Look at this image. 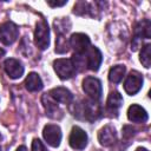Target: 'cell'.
Returning a JSON list of instances; mask_svg holds the SVG:
<instances>
[{"mask_svg": "<svg viewBox=\"0 0 151 151\" xmlns=\"http://www.w3.org/2000/svg\"><path fill=\"white\" fill-rule=\"evenodd\" d=\"M98 140L103 146H111L117 140L116 129L111 125H105L98 132Z\"/></svg>", "mask_w": 151, "mask_h": 151, "instance_id": "cell-13", "label": "cell"}, {"mask_svg": "<svg viewBox=\"0 0 151 151\" xmlns=\"http://www.w3.org/2000/svg\"><path fill=\"white\" fill-rule=\"evenodd\" d=\"M83 90L92 100H96V101L100 99L101 92H103L100 80L94 77H86L83 80Z\"/></svg>", "mask_w": 151, "mask_h": 151, "instance_id": "cell-7", "label": "cell"}, {"mask_svg": "<svg viewBox=\"0 0 151 151\" xmlns=\"http://www.w3.org/2000/svg\"><path fill=\"white\" fill-rule=\"evenodd\" d=\"M143 86V76L137 71H131L124 81V90L130 96L136 94Z\"/></svg>", "mask_w": 151, "mask_h": 151, "instance_id": "cell-10", "label": "cell"}, {"mask_svg": "<svg viewBox=\"0 0 151 151\" xmlns=\"http://www.w3.org/2000/svg\"><path fill=\"white\" fill-rule=\"evenodd\" d=\"M24 85H25L26 90L29 91V92H37V91H40V90L42 88V86H44V85H42V80H41V78H40L37 73H34V72H31V73L26 77Z\"/></svg>", "mask_w": 151, "mask_h": 151, "instance_id": "cell-18", "label": "cell"}, {"mask_svg": "<svg viewBox=\"0 0 151 151\" xmlns=\"http://www.w3.org/2000/svg\"><path fill=\"white\" fill-rule=\"evenodd\" d=\"M34 41L37 47L42 51L46 50L50 45V28L47 22L44 19L37 22L35 31H34Z\"/></svg>", "mask_w": 151, "mask_h": 151, "instance_id": "cell-5", "label": "cell"}, {"mask_svg": "<svg viewBox=\"0 0 151 151\" xmlns=\"http://www.w3.org/2000/svg\"><path fill=\"white\" fill-rule=\"evenodd\" d=\"M139 60L144 67H146V68L150 67V65H151V45L150 44H146L142 47Z\"/></svg>", "mask_w": 151, "mask_h": 151, "instance_id": "cell-23", "label": "cell"}, {"mask_svg": "<svg viewBox=\"0 0 151 151\" xmlns=\"http://www.w3.org/2000/svg\"><path fill=\"white\" fill-rule=\"evenodd\" d=\"M127 118L133 123H145L149 119V116L144 107L133 104L127 110Z\"/></svg>", "mask_w": 151, "mask_h": 151, "instance_id": "cell-16", "label": "cell"}, {"mask_svg": "<svg viewBox=\"0 0 151 151\" xmlns=\"http://www.w3.org/2000/svg\"><path fill=\"white\" fill-rule=\"evenodd\" d=\"M4 68H5V72L8 74V77L12 78V79H19L24 74L22 64L19 60L13 59V58H9V59L5 60Z\"/></svg>", "mask_w": 151, "mask_h": 151, "instance_id": "cell-14", "label": "cell"}, {"mask_svg": "<svg viewBox=\"0 0 151 151\" xmlns=\"http://www.w3.org/2000/svg\"><path fill=\"white\" fill-rule=\"evenodd\" d=\"M66 4H67V0H64V1H51V0H48L47 1V5H50L51 7H61Z\"/></svg>", "mask_w": 151, "mask_h": 151, "instance_id": "cell-25", "label": "cell"}, {"mask_svg": "<svg viewBox=\"0 0 151 151\" xmlns=\"http://www.w3.org/2000/svg\"><path fill=\"white\" fill-rule=\"evenodd\" d=\"M136 151H149L147 149H145V147H138Z\"/></svg>", "mask_w": 151, "mask_h": 151, "instance_id": "cell-27", "label": "cell"}, {"mask_svg": "<svg viewBox=\"0 0 151 151\" xmlns=\"http://www.w3.org/2000/svg\"><path fill=\"white\" fill-rule=\"evenodd\" d=\"M42 136L44 139L47 142V144L51 145L52 147H58L60 145L63 137L60 127L54 124H47L42 130Z\"/></svg>", "mask_w": 151, "mask_h": 151, "instance_id": "cell-9", "label": "cell"}, {"mask_svg": "<svg viewBox=\"0 0 151 151\" xmlns=\"http://www.w3.org/2000/svg\"><path fill=\"white\" fill-rule=\"evenodd\" d=\"M125 71H126V68L124 65H116V66L111 67L110 72H109V80L113 84H118L123 79Z\"/></svg>", "mask_w": 151, "mask_h": 151, "instance_id": "cell-21", "label": "cell"}, {"mask_svg": "<svg viewBox=\"0 0 151 151\" xmlns=\"http://www.w3.org/2000/svg\"><path fill=\"white\" fill-rule=\"evenodd\" d=\"M19 35L18 26L12 21H6L0 25V41L4 45H12Z\"/></svg>", "mask_w": 151, "mask_h": 151, "instance_id": "cell-6", "label": "cell"}, {"mask_svg": "<svg viewBox=\"0 0 151 151\" xmlns=\"http://www.w3.org/2000/svg\"><path fill=\"white\" fill-rule=\"evenodd\" d=\"M41 101H42V105L45 107V111H46V114L50 117V118H53V119H60L63 117V111L59 109L57 101H54L48 93H45L41 98Z\"/></svg>", "mask_w": 151, "mask_h": 151, "instance_id": "cell-12", "label": "cell"}, {"mask_svg": "<svg viewBox=\"0 0 151 151\" xmlns=\"http://www.w3.org/2000/svg\"><path fill=\"white\" fill-rule=\"evenodd\" d=\"M0 151H1V149H0Z\"/></svg>", "mask_w": 151, "mask_h": 151, "instance_id": "cell-29", "label": "cell"}, {"mask_svg": "<svg viewBox=\"0 0 151 151\" xmlns=\"http://www.w3.org/2000/svg\"><path fill=\"white\" fill-rule=\"evenodd\" d=\"M48 94L57 103L70 104L73 100V94L71 93V91H68L65 87H54L48 92Z\"/></svg>", "mask_w": 151, "mask_h": 151, "instance_id": "cell-15", "label": "cell"}, {"mask_svg": "<svg viewBox=\"0 0 151 151\" xmlns=\"http://www.w3.org/2000/svg\"><path fill=\"white\" fill-rule=\"evenodd\" d=\"M32 151H47V150H46L45 145L42 144V142L40 139L35 138L32 142Z\"/></svg>", "mask_w": 151, "mask_h": 151, "instance_id": "cell-24", "label": "cell"}, {"mask_svg": "<svg viewBox=\"0 0 151 151\" xmlns=\"http://www.w3.org/2000/svg\"><path fill=\"white\" fill-rule=\"evenodd\" d=\"M15 151H27V149H26V146H24V145H21V146H19Z\"/></svg>", "mask_w": 151, "mask_h": 151, "instance_id": "cell-26", "label": "cell"}, {"mask_svg": "<svg viewBox=\"0 0 151 151\" xmlns=\"http://www.w3.org/2000/svg\"><path fill=\"white\" fill-rule=\"evenodd\" d=\"M68 144L72 149L76 150H83L87 145V134L86 132L79 127V126H73L68 137Z\"/></svg>", "mask_w": 151, "mask_h": 151, "instance_id": "cell-8", "label": "cell"}, {"mask_svg": "<svg viewBox=\"0 0 151 151\" xmlns=\"http://www.w3.org/2000/svg\"><path fill=\"white\" fill-rule=\"evenodd\" d=\"M123 104V97L118 91H112L110 92L107 100H106V109L110 113H112V116H117L118 114V110L120 109Z\"/></svg>", "mask_w": 151, "mask_h": 151, "instance_id": "cell-17", "label": "cell"}, {"mask_svg": "<svg viewBox=\"0 0 151 151\" xmlns=\"http://www.w3.org/2000/svg\"><path fill=\"white\" fill-rule=\"evenodd\" d=\"M68 47H70V44H68L67 38H65V35H63V34H57V38H55V52L59 53V54L66 53L68 51Z\"/></svg>", "mask_w": 151, "mask_h": 151, "instance_id": "cell-22", "label": "cell"}, {"mask_svg": "<svg viewBox=\"0 0 151 151\" xmlns=\"http://www.w3.org/2000/svg\"><path fill=\"white\" fill-rule=\"evenodd\" d=\"M103 60L101 52L96 46H90L84 53H74L72 61L77 71H84L86 68L91 71H98Z\"/></svg>", "mask_w": 151, "mask_h": 151, "instance_id": "cell-1", "label": "cell"}, {"mask_svg": "<svg viewBox=\"0 0 151 151\" xmlns=\"http://www.w3.org/2000/svg\"><path fill=\"white\" fill-rule=\"evenodd\" d=\"M53 68L61 80L70 79L77 73L72 59H57L53 61Z\"/></svg>", "mask_w": 151, "mask_h": 151, "instance_id": "cell-4", "label": "cell"}, {"mask_svg": "<svg viewBox=\"0 0 151 151\" xmlns=\"http://www.w3.org/2000/svg\"><path fill=\"white\" fill-rule=\"evenodd\" d=\"M0 138H1V134H0Z\"/></svg>", "mask_w": 151, "mask_h": 151, "instance_id": "cell-28", "label": "cell"}, {"mask_svg": "<svg viewBox=\"0 0 151 151\" xmlns=\"http://www.w3.org/2000/svg\"><path fill=\"white\" fill-rule=\"evenodd\" d=\"M73 13L77 15H91L97 17L94 11V4H90L86 1H78L73 7Z\"/></svg>", "mask_w": 151, "mask_h": 151, "instance_id": "cell-19", "label": "cell"}, {"mask_svg": "<svg viewBox=\"0 0 151 151\" xmlns=\"http://www.w3.org/2000/svg\"><path fill=\"white\" fill-rule=\"evenodd\" d=\"M71 112L79 119L93 122L101 116V107L96 100L85 99L73 103V105L71 106Z\"/></svg>", "mask_w": 151, "mask_h": 151, "instance_id": "cell-2", "label": "cell"}, {"mask_svg": "<svg viewBox=\"0 0 151 151\" xmlns=\"http://www.w3.org/2000/svg\"><path fill=\"white\" fill-rule=\"evenodd\" d=\"M70 46L74 50V53H84L91 46L90 38L84 33H74L68 40Z\"/></svg>", "mask_w": 151, "mask_h": 151, "instance_id": "cell-11", "label": "cell"}, {"mask_svg": "<svg viewBox=\"0 0 151 151\" xmlns=\"http://www.w3.org/2000/svg\"><path fill=\"white\" fill-rule=\"evenodd\" d=\"M150 37H151V22L147 19H144V20L139 21L133 29L131 50L137 51L139 48V46L142 45V40L150 39Z\"/></svg>", "mask_w": 151, "mask_h": 151, "instance_id": "cell-3", "label": "cell"}, {"mask_svg": "<svg viewBox=\"0 0 151 151\" xmlns=\"http://www.w3.org/2000/svg\"><path fill=\"white\" fill-rule=\"evenodd\" d=\"M53 25H54V31H55L57 34L65 35L71 29V21H70L68 18H59V19H55L54 22H53Z\"/></svg>", "mask_w": 151, "mask_h": 151, "instance_id": "cell-20", "label": "cell"}]
</instances>
